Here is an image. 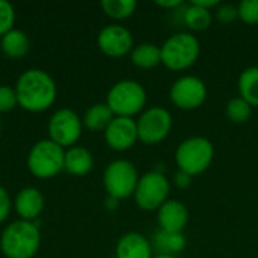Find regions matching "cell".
<instances>
[{"mask_svg":"<svg viewBox=\"0 0 258 258\" xmlns=\"http://www.w3.org/2000/svg\"><path fill=\"white\" fill-rule=\"evenodd\" d=\"M15 94L18 106L27 112L39 113L53 106L57 95V86L47 71L30 68L17 79Z\"/></svg>","mask_w":258,"mask_h":258,"instance_id":"1","label":"cell"},{"mask_svg":"<svg viewBox=\"0 0 258 258\" xmlns=\"http://www.w3.org/2000/svg\"><path fill=\"white\" fill-rule=\"evenodd\" d=\"M153 258H177L175 255H166V254H157V255H154Z\"/></svg>","mask_w":258,"mask_h":258,"instance_id":"35","label":"cell"},{"mask_svg":"<svg viewBox=\"0 0 258 258\" xmlns=\"http://www.w3.org/2000/svg\"><path fill=\"white\" fill-rule=\"evenodd\" d=\"M136 124L139 141L147 145H156L168 138L172 130L174 121L169 110L154 106L144 110Z\"/></svg>","mask_w":258,"mask_h":258,"instance_id":"9","label":"cell"},{"mask_svg":"<svg viewBox=\"0 0 258 258\" xmlns=\"http://www.w3.org/2000/svg\"><path fill=\"white\" fill-rule=\"evenodd\" d=\"M65 150L50 139H42L36 142L27 156L29 172L41 180L53 178L60 171H63Z\"/></svg>","mask_w":258,"mask_h":258,"instance_id":"6","label":"cell"},{"mask_svg":"<svg viewBox=\"0 0 258 258\" xmlns=\"http://www.w3.org/2000/svg\"><path fill=\"white\" fill-rule=\"evenodd\" d=\"M189 221V212L186 206L178 200H168L157 210L159 230L166 233H183Z\"/></svg>","mask_w":258,"mask_h":258,"instance_id":"14","label":"cell"},{"mask_svg":"<svg viewBox=\"0 0 258 258\" xmlns=\"http://www.w3.org/2000/svg\"><path fill=\"white\" fill-rule=\"evenodd\" d=\"M94 168V156L85 147H71L65 151L63 169L76 177L89 174Z\"/></svg>","mask_w":258,"mask_h":258,"instance_id":"17","label":"cell"},{"mask_svg":"<svg viewBox=\"0 0 258 258\" xmlns=\"http://www.w3.org/2000/svg\"><path fill=\"white\" fill-rule=\"evenodd\" d=\"M130 59L138 68L151 70L162 63V51L160 47L153 42H142L132 50Z\"/></svg>","mask_w":258,"mask_h":258,"instance_id":"18","label":"cell"},{"mask_svg":"<svg viewBox=\"0 0 258 258\" xmlns=\"http://www.w3.org/2000/svg\"><path fill=\"white\" fill-rule=\"evenodd\" d=\"M41 245L39 228L29 221H15L0 236V249L6 258H33Z\"/></svg>","mask_w":258,"mask_h":258,"instance_id":"2","label":"cell"},{"mask_svg":"<svg viewBox=\"0 0 258 258\" xmlns=\"http://www.w3.org/2000/svg\"><path fill=\"white\" fill-rule=\"evenodd\" d=\"M190 3H194V5H197L200 8L209 9V11H213L221 5V2H218V0H192Z\"/></svg>","mask_w":258,"mask_h":258,"instance_id":"32","label":"cell"},{"mask_svg":"<svg viewBox=\"0 0 258 258\" xmlns=\"http://www.w3.org/2000/svg\"><path fill=\"white\" fill-rule=\"evenodd\" d=\"M153 251L156 249L157 254L175 255L186 248V237L183 233H166L159 230L153 236L151 242Z\"/></svg>","mask_w":258,"mask_h":258,"instance_id":"19","label":"cell"},{"mask_svg":"<svg viewBox=\"0 0 258 258\" xmlns=\"http://www.w3.org/2000/svg\"><path fill=\"white\" fill-rule=\"evenodd\" d=\"M239 97L252 107L258 106V67L245 68L239 76Z\"/></svg>","mask_w":258,"mask_h":258,"instance_id":"22","label":"cell"},{"mask_svg":"<svg viewBox=\"0 0 258 258\" xmlns=\"http://www.w3.org/2000/svg\"><path fill=\"white\" fill-rule=\"evenodd\" d=\"M174 183L180 189H187L192 184V177L189 174L183 172V171H177L175 172V177H174Z\"/></svg>","mask_w":258,"mask_h":258,"instance_id":"31","label":"cell"},{"mask_svg":"<svg viewBox=\"0 0 258 258\" xmlns=\"http://www.w3.org/2000/svg\"><path fill=\"white\" fill-rule=\"evenodd\" d=\"M171 190V183L159 171H151L139 177L136 190L133 194L135 203L145 212L159 210L166 201Z\"/></svg>","mask_w":258,"mask_h":258,"instance_id":"8","label":"cell"},{"mask_svg":"<svg viewBox=\"0 0 258 258\" xmlns=\"http://www.w3.org/2000/svg\"><path fill=\"white\" fill-rule=\"evenodd\" d=\"M139 181L136 166L124 159L113 160L107 165L103 174V184L107 197L116 200H125L136 190Z\"/></svg>","mask_w":258,"mask_h":258,"instance_id":"7","label":"cell"},{"mask_svg":"<svg viewBox=\"0 0 258 258\" xmlns=\"http://www.w3.org/2000/svg\"><path fill=\"white\" fill-rule=\"evenodd\" d=\"M98 48L109 57H122L135 48L132 32L121 24L103 27L97 36Z\"/></svg>","mask_w":258,"mask_h":258,"instance_id":"12","label":"cell"},{"mask_svg":"<svg viewBox=\"0 0 258 258\" xmlns=\"http://www.w3.org/2000/svg\"><path fill=\"white\" fill-rule=\"evenodd\" d=\"M18 104L15 88H11L8 85L0 86V113L11 112Z\"/></svg>","mask_w":258,"mask_h":258,"instance_id":"28","label":"cell"},{"mask_svg":"<svg viewBox=\"0 0 258 258\" xmlns=\"http://www.w3.org/2000/svg\"><path fill=\"white\" fill-rule=\"evenodd\" d=\"M207 86L197 76H183L177 79L169 89L171 103L181 110H195L204 104Z\"/></svg>","mask_w":258,"mask_h":258,"instance_id":"11","label":"cell"},{"mask_svg":"<svg viewBox=\"0 0 258 258\" xmlns=\"http://www.w3.org/2000/svg\"><path fill=\"white\" fill-rule=\"evenodd\" d=\"M0 130H2V119H0Z\"/></svg>","mask_w":258,"mask_h":258,"instance_id":"36","label":"cell"},{"mask_svg":"<svg viewBox=\"0 0 258 258\" xmlns=\"http://www.w3.org/2000/svg\"><path fill=\"white\" fill-rule=\"evenodd\" d=\"M116 258H153L151 242L141 233H125L119 237L115 248Z\"/></svg>","mask_w":258,"mask_h":258,"instance_id":"16","label":"cell"},{"mask_svg":"<svg viewBox=\"0 0 258 258\" xmlns=\"http://www.w3.org/2000/svg\"><path fill=\"white\" fill-rule=\"evenodd\" d=\"M44 195L36 187H24L21 189L14 201V207L17 215L21 218V221L33 222L39 219V215L44 210Z\"/></svg>","mask_w":258,"mask_h":258,"instance_id":"15","label":"cell"},{"mask_svg":"<svg viewBox=\"0 0 258 258\" xmlns=\"http://www.w3.org/2000/svg\"><path fill=\"white\" fill-rule=\"evenodd\" d=\"M157 6H160L162 9H175V8H180L183 5L181 0H169V2H157L156 3Z\"/></svg>","mask_w":258,"mask_h":258,"instance_id":"33","label":"cell"},{"mask_svg":"<svg viewBox=\"0 0 258 258\" xmlns=\"http://www.w3.org/2000/svg\"><path fill=\"white\" fill-rule=\"evenodd\" d=\"M11 207H12L11 197H9L8 190L0 186V224L8 219V216L11 213Z\"/></svg>","mask_w":258,"mask_h":258,"instance_id":"30","label":"cell"},{"mask_svg":"<svg viewBox=\"0 0 258 258\" xmlns=\"http://www.w3.org/2000/svg\"><path fill=\"white\" fill-rule=\"evenodd\" d=\"M212 11L200 8L194 3H190L184 11V23L190 30H206L212 26Z\"/></svg>","mask_w":258,"mask_h":258,"instance_id":"23","label":"cell"},{"mask_svg":"<svg viewBox=\"0 0 258 258\" xmlns=\"http://www.w3.org/2000/svg\"><path fill=\"white\" fill-rule=\"evenodd\" d=\"M237 12L245 24H258V0H242L237 5Z\"/></svg>","mask_w":258,"mask_h":258,"instance_id":"26","label":"cell"},{"mask_svg":"<svg viewBox=\"0 0 258 258\" xmlns=\"http://www.w3.org/2000/svg\"><path fill=\"white\" fill-rule=\"evenodd\" d=\"M138 3L135 0H103L101 9L113 20H125L135 14Z\"/></svg>","mask_w":258,"mask_h":258,"instance_id":"24","label":"cell"},{"mask_svg":"<svg viewBox=\"0 0 258 258\" xmlns=\"http://www.w3.org/2000/svg\"><path fill=\"white\" fill-rule=\"evenodd\" d=\"M106 144L115 151H127L138 141V124L133 118L115 116L104 130Z\"/></svg>","mask_w":258,"mask_h":258,"instance_id":"13","label":"cell"},{"mask_svg":"<svg viewBox=\"0 0 258 258\" xmlns=\"http://www.w3.org/2000/svg\"><path fill=\"white\" fill-rule=\"evenodd\" d=\"M115 118L113 112L106 103H97L91 106L85 116H83V125L91 132H103L109 127L112 119Z\"/></svg>","mask_w":258,"mask_h":258,"instance_id":"21","label":"cell"},{"mask_svg":"<svg viewBox=\"0 0 258 258\" xmlns=\"http://www.w3.org/2000/svg\"><path fill=\"white\" fill-rule=\"evenodd\" d=\"M14 23H15L14 6L6 0H0V36H3L9 30H12Z\"/></svg>","mask_w":258,"mask_h":258,"instance_id":"27","label":"cell"},{"mask_svg":"<svg viewBox=\"0 0 258 258\" xmlns=\"http://www.w3.org/2000/svg\"><path fill=\"white\" fill-rule=\"evenodd\" d=\"M82 127H83V121L74 110L68 107L59 109L50 116L48 121L50 141H53L63 150L71 148L80 139Z\"/></svg>","mask_w":258,"mask_h":258,"instance_id":"10","label":"cell"},{"mask_svg":"<svg viewBox=\"0 0 258 258\" xmlns=\"http://www.w3.org/2000/svg\"><path fill=\"white\" fill-rule=\"evenodd\" d=\"M0 45H2V51L8 57L20 59L27 54V51L30 48V41H29V36L23 30L12 29L6 35L2 36Z\"/></svg>","mask_w":258,"mask_h":258,"instance_id":"20","label":"cell"},{"mask_svg":"<svg viewBox=\"0 0 258 258\" xmlns=\"http://www.w3.org/2000/svg\"><path fill=\"white\" fill-rule=\"evenodd\" d=\"M215 17L219 23L222 24H230L233 21H236L239 18V12H237V6L234 5H228V3H221L216 9H215Z\"/></svg>","mask_w":258,"mask_h":258,"instance_id":"29","label":"cell"},{"mask_svg":"<svg viewBox=\"0 0 258 258\" xmlns=\"http://www.w3.org/2000/svg\"><path fill=\"white\" fill-rule=\"evenodd\" d=\"M225 112H227V118L234 122V124H243L246 122L249 118H251V113H252V106L248 104L243 98L240 97H236V98H231L225 107Z\"/></svg>","mask_w":258,"mask_h":258,"instance_id":"25","label":"cell"},{"mask_svg":"<svg viewBox=\"0 0 258 258\" xmlns=\"http://www.w3.org/2000/svg\"><path fill=\"white\" fill-rule=\"evenodd\" d=\"M215 159L213 144L203 136H192L178 144L175 150V162L178 171L190 177L206 172Z\"/></svg>","mask_w":258,"mask_h":258,"instance_id":"4","label":"cell"},{"mask_svg":"<svg viewBox=\"0 0 258 258\" xmlns=\"http://www.w3.org/2000/svg\"><path fill=\"white\" fill-rule=\"evenodd\" d=\"M162 63L171 71H184L197 63L201 54V44L190 32H178L171 35L163 45Z\"/></svg>","mask_w":258,"mask_h":258,"instance_id":"3","label":"cell"},{"mask_svg":"<svg viewBox=\"0 0 258 258\" xmlns=\"http://www.w3.org/2000/svg\"><path fill=\"white\" fill-rule=\"evenodd\" d=\"M118 201H119V200H116V198H112V197H107V201H106V206H107L109 209H116V204H118Z\"/></svg>","mask_w":258,"mask_h":258,"instance_id":"34","label":"cell"},{"mask_svg":"<svg viewBox=\"0 0 258 258\" xmlns=\"http://www.w3.org/2000/svg\"><path fill=\"white\" fill-rule=\"evenodd\" d=\"M147 103V91L136 80L116 82L107 92L106 104L110 107L115 116L133 118L144 112Z\"/></svg>","mask_w":258,"mask_h":258,"instance_id":"5","label":"cell"}]
</instances>
